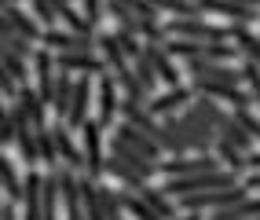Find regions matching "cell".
<instances>
[{"label":"cell","mask_w":260,"mask_h":220,"mask_svg":"<svg viewBox=\"0 0 260 220\" xmlns=\"http://www.w3.org/2000/svg\"><path fill=\"white\" fill-rule=\"evenodd\" d=\"M169 37L187 41H231V22H205V19H165Z\"/></svg>","instance_id":"obj_1"},{"label":"cell","mask_w":260,"mask_h":220,"mask_svg":"<svg viewBox=\"0 0 260 220\" xmlns=\"http://www.w3.org/2000/svg\"><path fill=\"white\" fill-rule=\"evenodd\" d=\"M103 129L107 125L99 117H88L81 125V147H84V158H88V173L84 176H92V180H99L107 173V140H103Z\"/></svg>","instance_id":"obj_2"},{"label":"cell","mask_w":260,"mask_h":220,"mask_svg":"<svg viewBox=\"0 0 260 220\" xmlns=\"http://www.w3.org/2000/svg\"><path fill=\"white\" fill-rule=\"evenodd\" d=\"M213 169H223V162L213 154H180V158H161L158 162V173L169 180V176H198V173H213Z\"/></svg>","instance_id":"obj_3"},{"label":"cell","mask_w":260,"mask_h":220,"mask_svg":"<svg viewBox=\"0 0 260 220\" xmlns=\"http://www.w3.org/2000/svg\"><path fill=\"white\" fill-rule=\"evenodd\" d=\"M33 88L41 92V99L51 107L55 103V88H59V62H55V52L51 48H37L33 55Z\"/></svg>","instance_id":"obj_4"},{"label":"cell","mask_w":260,"mask_h":220,"mask_svg":"<svg viewBox=\"0 0 260 220\" xmlns=\"http://www.w3.org/2000/svg\"><path fill=\"white\" fill-rule=\"evenodd\" d=\"M95 99H99V121L107 125V129H114V121H117V110H121V84H117V74L114 70H103L99 77H95Z\"/></svg>","instance_id":"obj_5"},{"label":"cell","mask_w":260,"mask_h":220,"mask_svg":"<svg viewBox=\"0 0 260 220\" xmlns=\"http://www.w3.org/2000/svg\"><path fill=\"white\" fill-rule=\"evenodd\" d=\"M187 74H190V81H228V84H246L242 66L216 62V59H187Z\"/></svg>","instance_id":"obj_6"},{"label":"cell","mask_w":260,"mask_h":220,"mask_svg":"<svg viewBox=\"0 0 260 220\" xmlns=\"http://www.w3.org/2000/svg\"><path fill=\"white\" fill-rule=\"evenodd\" d=\"M51 132H55V147H59V158H62V165L77 169V173H88V158H84V147L77 143L74 129L55 117V121H51Z\"/></svg>","instance_id":"obj_7"},{"label":"cell","mask_w":260,"mask_h":220,"mask_svg":"<svg viewBox=\"0 0 260 220\" xmlns=\"http://www.w3.org/2000/svg\"><path fill=\"white\" fill-rule=\"evenodd\" d=\"M44 48H51V52H99V33L95 37H81V33L74 29H44V37H41Z\"/></svg>","instance_id":"obj_8"},{"label":"cell","mask_w":260,"mask_h":220,"mask_svg":"<svg viewBox=\"0 0 260 220\" xmlns=\"http://www.w3.org/2000/svg\"><path fill=\"white\" fill-rule=\"evenodd\" d=\"M110 136H117V140H125L128 147H136V150H140V154H147L150 162H161V158H165V150H161L158 136H150V132H143V129H136L132 121H117Z\"/></svg>","instance_id":"obj_9"},{"label":"cell","mask_w":260,"mask_h":220,"mask_svg":"<svg viewBox=\"0 0 260 220\" xmlns=\"http://www.w3.org/2000/svg\"><path fill=\"white\" fill-rule=\"evenodd\" d=\"M202 15H220L223 22H242V26H253L260 19V8H246L238 0H198Z\"/></svg>","instance_id":"obj_10"},{"label":"cell","mask_w":260,"mask_h":220,"mask_svg":"<svg viewBox=\"0 0 260 220\" xmlns=\"http://www.w3.org/2000/svg\"><path fill=\"white\" fill-rule=\"evenodd\" d=\"M194 84H172V88H165V92H154L150 96V110L154 114H176V110H183V107H190V103H194Z\"/></svg>","instance_id":"obj_11"},{"label":"cell","mask_w":260,"mask_h":220,"mask_svg":"<svg viewBox=\"0 0 260 220\" xmlns=\"http://www.w3.org/2000/svg\"><path fill=\"white\" fill-rule=\"evenodd\" d=\"M44 176L37 169H26V195H22V220H44Z\"/></svg>","instance_id":"obj_12"},{"label":"cell","mask_w":260,"mask_h":220,"mask_svg":"<svg viewBox=\"0 0 260 220\" xmlns=\"http://www.w3.org/2000/svg\"><path fill=\"white\" fill-rule=\"evenodd\" d=\"M92 88H95L92 74H77L74 103H70V114H66V125H70V129H81L84 121H88V110H92Z\"/></svg>","instance_id":"obj_13"},{"label":"cell","mask_w":260,"mask_h":220,"mask_svg":"<svg viewBox=\"0 0 260 220\" xmlns=\"http://www.w3.org/2000/svg\"><path fill=\"white\" fill-rule=\"evenodd\" d=\"M110 154H114L117 162L132 165L136 173H143L147 180H154V176H158V162H150L147 154H140V150H136V147H128L125 140H117V136H110Z\"/></svg>","instance_id":"obj_14"},{"label":"cell","mask_w":260,"mask_h":220,"mask_svg":"<svg viewBox=\"0 0 260 220\" xmlns=\"http://www.w3.org/2000/svg\"><path fill=\"white\" fill-rule=\"evenodd\" d=\"M143 52L150 55V62H154V70H158V77H161V84H165V88L180 84V66L172 62L176 55L169 52V44H154V41H147V48H143Z\"/></svg>","instance_id":"obj_15"},{"label":"cell","mask_w":260,"mask_h":220,"mask_svg":"<svg viewBox=\"0 0 260 220\" xmlns=\"http://www.w3.org/2000/svg\"><path fill=\"white\" fill-rule=\"evenodd\" d=\"M0 183H4V198L15 202V206H22V195H26V173L19 176V165H15L11 150H4V158H0Z\"/></svg>","instance_id":"obj_16"},{"label":"cell","mask_w":260,"mask_h":220,"mask_svg":"<svg viewBox=\"0 0 260 220\" xmlns=\"http://www.w3.org/2000/svg\"><path fill=\"white\" fill-rule=\"evenodd\" d=\"M4 29H11V33H22V37L37 41V44H41V37H44L41 19H37V15H26L22 8H4Z\"/></svg>","instance_id":"obj_17"},{"label":"cell","mask_w":260,"mask_h":220,"mask_svg":"<svg viewBox=\"0 0 260 220\" xmlns=\"http://www.w3.org/2000/svg\"><path fill=\"white\" fill-rule=\"evenodd\" d=\"M99 55L107 59V66L114 74H125L132 66V59L125 55V48H121V41H117V33H107V29H99Z\"/></svg>","instance_id":"obj_18"},{"label":"cell","mask_w":260,"mask_h":220,"mask_svg":"<svg viewBox=\"0 0 260 220\" xmlns=\"http://www.w3.org/2000/svg\"><path fill=\"white\" fill-rule=\"evenodd\" d=\"M231 41L238 44L242 59H249L260 66V33H253V26H242V22H231Z\"/></svg>","instance_id":"obj_19"},{"label":"cell","mask_w":260,"mask_h":220,"mask_svg":"<svg viewBox=\"0 0 260 220\" xmlns=\"http://www.w3.org/2000/svg\"><path fill=\"white\" fill-rule=\"evenodd\" d=\"M117 198H121V206H125V213L132 220H161L158 213L150 209V202L136 191V187H117Z\"/></svg>","instance_id":"obj_20"},{"label":"cell","mask_w":260,"mask_h":220,"mask_svg":"<svg viewBox=\"0 0 260 220\" xmlns=\"http://www.w3.org/2000/svg\"><path fill=\"white\" fill-rule=\"evenodd\" d=\"M19 103H22V110L29 114V121L37 125V129H48L51 121H48V103L41 99V92L33 88V84H26V88L19 92Z\"/></svg>","instance_id":"obj_21"},{"label":"cell","mask_w":260,"mask_h":220,"mask_svg":"<svg viewBox=\"0 0 260 220\" xmlns=\"http://www.w3.org/2000/svg\"><path fill=\"white\" fill-rule=\"evenodd\" d=\"M81 202H84V213H88V220H107V206H103L99 180L81 176Z\"/></svg>","instance_id":"obj_22"},{"label":"cell","mask_w":260,"mask_h":220,"mask_svg":"<svg viewBox=\"0 0 260 220\" xmlns=\"http://www.w3.org/2000/svg\"><path fill=\"white\" fill-rule=\"evenodd\" d=\"M74 88H77V77L70 70H59V88H55V103H51V114H55L59 121H66V114H70Z\"/></svg>","instance_id":"obj_23"},{"label":"cell","mask_w":260,"mask_h":220,"mask_svg":"<svg viewBox=\"0 0 260 220\" xmlns=\"http://www.w3.org/2000/svg\"><path fill=\"white\" fill-rule=\"evenodd\" d=\"M107 176H114V180L121 183V187H136V191H140L143 183H150V180H147L143 173H136L132 165H125V162H117L114 154H107Z\"/></svg>","instance_id":"obj_24"},{"label":"cell","mask_w":260,"mask_h":220,"mask_svg":"<svg viewBox=\"0 0 260 220\" xmlns=\"http://www.w3.org/2000/svg\"><path fill=\"white\" fill-rule=\"evenodd\" d=\"M117 84H121V96H125V99H136V103H150V96H154L147 84L140 81V74H136L132 66H128L125 74H117Z\"/></svg>","instance_id":"obj_25"},{"label":"cell","mask_w":260,"mask_h":220,"mask_svg":"<svg viewBox=\"0 0 260 220\" xmlns=\"http://www.w3.org/2000/svg\"><path fill=\"white\" fill-rule=\"evenodd\" d=\"M59 19H62V26H66V29L81 33V37H95V33H99V29H95L88 19H84V11H77L74 4H66V8L59 11Z\"/></svg>","instance_id":"obj_26"},{"label":"cell","mask_w":260,"mask_h":220,"mask_svg":"<svg viewBox=\"0 0 260 220\" xmlns=\"http://www.w3.org/2000/svg\"><path fill=\"white\" fill-rule=\"evenodd\" d=\"M4 37V52H15V55H22V59H33L37 55V41H29V37H22V33H11V29H4L0 33Z\"/></svg>","instance_id":"obj_27"},{"label":"cell","mask_w":260,"mask_h":220,"mask_svg":"<svg viewBox=\"0 0 260 220\" xmlns=\"http://www.w3.org/2000/svg\"><path fill=\"white\" fill-rule=\"evenodd\" d=\"M0 143H4V150L19 147V121H15L11 107H4V117H0Z\"/></svg>","instance_id":"obj_28"},{"label":"cell","mask_w":260,"mask_h":220,"mask_svg":"<svg viewBox=\"0 0 260 220\" xmlns=\"http://www.w3.org/2000/svg\"><path fill=\"white\" fill-rule=\"evenodd\" d=\"M132 70L140 74V81L147 84L150 92H158V84H161V77H158V70H154V62H150V55L143 52L140 59H132Z\"/></svg>","instance_id":"obj_29"},{"label":"cell","mask_w":260,"mask_h":220,"mask_svg":"<svg viewBox=\"0 0 260 220\" xmlns=\"http://www.w3.org/2000/svg\"><path fill=\"white\" fill-rule=\"evenodd\" d=\"M4 74H8V77H15V81L22 84V88L29 84V66H26V59H22V55H15V52H4Z\"/></svg>","instance_id":"obj_30"},{"label":"cell","mask_w":260,"mask_h":220,"mask_svg":"<svg viewBox=\"0 0 260 220\" xmlns=\"http://www.w3.org/2000/svg\"><path fill=\"white\" fill-rule=\"evenodd\" d=\"M114 33H117V41H121V48H125L128 59H140L143 55V48H147L143 37H136V33H128V29H114Z\"/></svg>","instance_id":"obj_31"},{"label":"cell","mask_w":260,"mask_h":220,"mask_svg":"<svg viewBox=\"0 0 260 220\" xmlns=\"http://www.w3.org/2000/svg\"><path fill=\"white\" fill-rule=\"evenodd\" d=\"M242 74H246V88L253 92V110H260V66L256 62H242Z\"/></svg>","instance_id":"obj_32"},{"label":"cell","mask_w":260,"mask_h":220,"mask_svg":"<svg viewBox=\"0 0 260 220\" xmlns=\"http://www.w3.org/2000/svg\"><path fill=\"white\" fill-rule=\"evenodd\" d=\"M81 11H84V19H88L95 29L103 26V19H107V4H103V0H81Z\"/></svg>","instance_id":"obj_33"},{"label":"cell","mask_w":260,"mask_h":220,"mask_svg":"<svg viewBox=\"0 0 260 220\" xmlns=\"http://www.w3.org/2000/svg\"><path fill=\"white\" fill-rule=\"evenodd\" d=\"M0 220H19V213H15V202L4 198V206H0Z\"/></svg>","instance_id":"obj_34"},{"label":"cell","mask_w":260,"mask_h":220,"mask_svg":"<svg viewBox=\"0 0 260 220\" xmlns=\"http://www.w3.org/2000/svg\"><path fill=\"white\" fill-rule=\"evenodd\" d=\"M66 4H70V0H51V8H55V11H62Z\"/></svg>","instance_id":"obj_35"},{"label":"cell","mask_w":260,"mask_h":220,"mask_svg":"<svg viewBox=\"0 0 260 220\" xmlns=\"http://www.w3.org/2000/svg\"><path fill=\"white\" fill-rule=\"evenodd\" d=\"M238 4H246V8H260V0H238Z\"/></svg>","instance_id":"obj_36"},{"label":"cell","mask_w":260,"mask_h":220,"mask_svg":"<svg viewBox=\"0 0 260 220\" xmlns=\"http://www.w3.org/2000/svg\"><path fill=\"white\" fill-rule=\"evenodd\" d=\"M4 8H19V0H4Z\"/></svg>","instance_id":"obj_37"},{"label":"cell","mask_w":260,"mask_h":220,"mask_svg":"<svg viewBox=\"0 0 260 220\" xmlns=\"http://www.w3.org/2000/svg\"><path fill=\"white\" fill-rule=\"evenodd\" d=\"M117 220H125V216H117Z\"/></svg>","instance_id":"obj_38"}]
</instances>
